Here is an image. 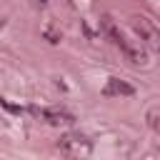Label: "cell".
Listing matches in <instances>:
<instances>
[{"instance_id":"7a4b0ae2","label":"cell","mask_w":160,"mask_h":160,"mask_svg":"<svg viewBox=\"0 0 160 160\" xmlns=\"http://www.w3.org/2000/svg\"><path fill=\"white\" fill-rule=\"evenodd\" d=\"M128 25H130V30L135 32V38H138L150 52H160V28H158L150 18L132 12L130 20H128Z\"/></svg>"},{"instance_id":"277c9868","label":"cell","mask_w":160,"mask_h":160,"mask_svg":"<svg viewBox=\"0 0 160 160\" xmlns=\"http://www.w3.org/2000/svg\"><path fill=\"white\" fill-rule=\"evenodd\" d=\"M28 115H35L38 120L52 125V128H68L75 122V118L65 110H58V108H38V105H30L28 108Z\"/></svg>"},{"instance_id":"6da1fadb","label":"cell","mask_w":160,"mask_h":160,"mask_svg":"<svg viewBox=\"0 0 160 160\" xmlns=\"http://www.w3.org/2000/svg\"><path fill=\"white\" fill-rule=\"evenodd\" d=\"M100 28H102L105 38H108L112 45H118V48L122 50V55H125L132 65H148V48H145L140 40H130V38L118 28V22H115L110 15H102V18H100Z\"/></svg>"},{"instance_id":"5b68a950","label":"cell","mask_w":160,"mask_h":160,"mask_svg":"<svg viewBox=\"0 0 160 160\" xmlns=\"http://www.w3.org/2000/svg\"><path fill=\"white\" fill-rule=\"evenodd\" d=\"M102 95H108V98H132L135 95V88L130 82H125V80L110 78L105 82V88H102Z\"/></svg>"},{"instance_id":"8992f818","label":"cell","mask_w":160,"mask_h":160,"mask_svg":"<svg viewBox=\"0 0 160 160\" xmlns=\"http://www.w3.org/2000/svg\"><path fill=\"white\" fill-rule=\"evenodd\" d=\"M145 122H148V128H150L152 132H158V135H160V108H152V110H148V115H145Z\"/></svg>"},{"instance_id":"3957f363","label":"cell","mask_w":160,"mask_h":160,"mask_svg":"<svg viewBox=\"0 0 160 160\" xmlns=\"http://www.w3.org/2000/svg\"><path fill=\"white\" fill-rule=\"evenodd\" d=\"M58 150L68 158H88L92 152V142L80 132H65L58 140Z\"/></svg>"}]
</instances>
